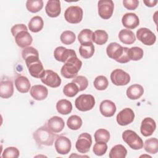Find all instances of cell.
<instances>
[{"label":"cell","mask_w":158,"mask_h":158,"mask_svg":"<svg viewBox=\"0 0 158 158\" xmlns=\"http://www.w3.org/2000/svg\"><path fill=\"white\" fill-rule=\"evenodd\" d=\"M22 56L25 62L30 74L33 77L41 78L44 75L45 70L40 60L38 51L33 47L28 46L22 50Z\"/></svg>","instance_id":"obj_1"},{"label":"cell","mask_w":158,"mask_h":158,"mask_svg":"<svg viewBox=\"0 0 158 158\" xmlns=\"http://www.w3.org/2000/svg\"><path fill=\"white\" fill-rule=\"evenodd\" d=\"M10 31L15 38L16 44L20 48H25L31 44L33 38L28 31V28L23 23L16 24L11 28Z\"/></svg>","instance_id":"obj_2"},{"label":"cell","mask_w":158,"mask_h":158,"mask_svg":"<svg viewBox=\"0 0 158 158\" xmlns=\"http://www.w3.org/2000/svg\"><path fill=\"white\" fill-rule=\"evenodd\" d=\"M128 48L123 47L117 43H110L106 48V53L109 57L117 62L125 64L130 61L128 56Z\"/></svg>","instance_id":"obj_3"},{"label":"cell","mask_w":158,"mask_h":158,"mask_svg":"<svg viewBox=\"0 0 158 158\" xmlns=\"http://www.w3.org/2000/svg\"><path fill=\"white\" fill-rule=\"evenodd\" d=\"M33 139L40 146H52L55 139L57 137L46 125L38 128L33 133Z\"/></svg>","instance_id":"obj_4"},{"label":"cell","mask_w":158,"mask_h":158,"mask_svg":"<svg viewBox=\"0 0 158 158\" xmlns=\"http://www.w3.org/2000/svg\"><path fill=\"white\" fill-rule=\"evenodd\" d=\"M82 62L77 56L72 57L64 63L61 68L60 73L64 78H73L77 77Z\"/></svg>","instance_id":"obj_5"},{"label":"cell","mask_w":158,"mask_h":158,"mask_svg":"<svg viewBox=\"0 0 158 158\" xmlns=\"http://www.w3.org/2000/svg\"><path fill=\"white\" fill-rule=\"evenodd\" d=\"M123 140L133 149L138 150L143 147V141L137 133L131 130H127L122 133Z\"/></svg>","instance_id":"obj_6"},{"label":"cell","mask_w":158,"mask_h":158,"mask_svg":"<svg viewBox=\"0 0 158 158\" xmlns=\"http://www.w3.org/2000/svg\"><path fill=\"white\" fill-rule=\"evenodd\" d=\"M76 108L82 112L91 110L95 105V99L91 94H83L80 95L75 101Z\"/></svg>","instance_id":"obj_7"},{"label":"cell","mask_w":158,"mask_h":158,"mask_svg":"<svg viewBox=\"0 0 158 158\" xmlns=\"http://www.w3.org/2000/svg\"><path fill=\"white\" fill-rule=\"evenodd\" d=\"M83 9L77 6H72L67 8L64 12L65 20L70 23H78L83 19Z\"/></svg>","instance_id":"obj_8"},{"label":"cell","mask_w":158,"mask_h":158,"mask_svg":"<svg viewBox=\"0 0 158 158\" xmlns=\"http://www.w3.org/2000/svg\"><path fill=\"white\" fill-rule=\"evenodd\" d=\"M114 4L112 0H100L98 3L99 15L103 19H110L114 12Z\"/></svg>","instance_id":"obj_9"},{"label":"cell","mask_w":158,"mask_h":158,"mask_svg":"<svg viewBox=\"0 0 158 158\" xmlns=\"http://www.w3.org/2000/svg\"><path fill=\"white\" fill-rule=\"evenodd\" d=\"M110 80L116 86L127 85L130 81V75L120 69L114 70L110 73Z\"/></svg>","instance_id":"obj_10"},{"label":"cell","mask_w":158,"mask_h":158,"mask_svg":"<svg viewBox=\"0 0 158 158\" xmlns=\"http://www.w3.org/2000/svg\"><path fill=\"white\" fill-rule=\"evenodd\" d=\"M92 144V138L90 134L88 133H83L79 135L75 143L77 150L81 154L88 152Z\"/></svg>","instance_id":"obj_11"},{"label":"cell","mask_w":158,"mask_h":158,"mask_svg":"<svg viewBox=\"0 0 158 158\" xmlns=\"http://www.w3.org/2000/svg\"><path fill=\"white\" fill-rule=\"evenodd\" d=\"M136 37L139 41L146 46H152L156 41L155 34L147 28H139L136 31Z\"/></svg>","instance_id":"obj_12"},{"label":"cell","mask_w":158,"mask_h":158,"mask_svg":"<svg viewBox=\"0 0 158 158\" xmlns=\"http://www.w3.org/2000/svg\"><path fill=\"white\" fill-rule=\"evenodd\" d=\"M41 80L43 83L51 88H57L61 84V79L59 75L51 70H45Z\"/></svg>","instance_id":"obj_13"},{"label":"cell","mask_w":158,"mask_h":158,"mask_svg":"<svg viewBox=\"0 0 158 158\" xmlns=\"http://www.w3.org/2000/svg\"><path fill=\"white\" fill-rule=\"evenodd\" d=\"M54 146L57 153L65 155L71 150L72 144L69 138L65 136H57L54 143Z\"/></svg>","instance_id":"obj_14"},{"label":"cell","mask_w":158,"mask_h":158,"mask_svg":"<svg viewBox=\"0 0 158 158\" xmlns=\"http://www.w3.org/2000/svg\"><path fill=\"white\" fill-rule=\"evenodd\" d=\"M135 118L133 110L128 107L125 108L118 112L116 117V120L118 125L125 126L132 123Z\"/></svg>","instance_id":"obj_15"},{"label":"cell","mask_w":158,"mask_h":158,"mask_svg":"<svg viewBox=\"0 0 158 158\" xmlns=\"http://www.w3.org/2000/svg\"><path fill=\"white\" fill-rule=\"evenodd\" d=\"M77 56L74 50L67 49L63 46L57 47L54 51V57L57 61L65 63L72 57Z\"/></svg>","instance_id":"obj_16"},{"label":"cell","mask_w":158,"mask_h":158,"mask_svg":"<svg viewBox=\"0 0 158 158\" xmlns=\"http://www.w3.org/2000/svg\"><path fill=\"white\" fill-rule=\"evenodd\" d=\"M156 128V123L154 120L151 117L144 118L141 124L140 131L144 136H149L153 134Z\"/></svg>","instance_id":"obj_17"},{"label":"cell","mask_w":158,"mask_h":158,"mask_svg":"<svg viewBox=\"0 0 158 158\" xmlns=\"http://www.w3.org/2000/svg\"><path fill=\"white\" fill-rule=\"evenodd\" d=\"M46 14L52 18L58 17L61 12L60 1L58 0H49L46 5Z\"/></svg>","instance_id":"obj_18"},{"label":"cell","mask_w":158,"mask_h":158,"mask_svg":"<svg viewBox=\"0 0 158 158\" xmlns=\"http://www.w3.org/2000/svg\"><path fill=\"white\" fill-rule=\"evenodd\" d=\"M31 97L36 101L45 99L48 95V88L42 85H36L33 86L30 90Z\"/></svg>","instance_id":"obj_19"},{"label":"cell","mask_w":158,"mask_h":158,"mask_svg":"<svg viewBox=\"0 0 158 158\" xmlns=\"http://www.w3.org/2000/svg\"><path fill=\"white\" fill-rule=\"evenodd\" d=\"M123 25L127 29H134L139 24V20L135 13H126L122 18Z\"/></svg>","instance_id":"obj_20"},{"label":"cell","mask_w":158,"mask_h":158,"mask_svg":"<svg viewBox=\"0 0 158 158\" xmlns=\"http://www.w3.org/2000/svg\"><path fill=\"white\" fill-rule=\"evenodd\" d=\"M116 106L115 103L110 100L102 101L99 106L101 114L106 117H112L116 112Z\"/></svg>","instance_id":"obj_21"},{"label":"cell","mask_w":158,"mask_h":158,"mask_svg":"<svg viewBox=\"0 0 158 158\" xmlns=\"http://www.w3.org/2000/svg\"><path fill=\"white\" fill-rule=\"evenodd\" d=\"M46 126L53 133H57L60 132L64 129L65 123L61 117L59 116H53L48 120Z\"/></svg>","instance_id":"obj_22"},{"label":"cell","mask_w":158,"mask_h":158,"mask_svg":"<svg viewBox=\"0 0 158 158\" xmlns=\"http://www.w3.org/2000/svg\"><path fill=\"white\" fill-rule=\"evenodd\" d=\"M14 94V85L11 80H2L0 83V96L2 98L7 99Z\"/></svg>","instance_id":"obj_23"},{"label":"cell","mask_w":158,"mask_h":158,"mask_svg":"<svg viewBox=\"0 0 158 158\" xmlns=\"http://www.w3.org/2000/svg\"><path fill=\"white\" fill-rule=\"evenodd\" d=\"M144 93L143 87L138 84H133L130 86L126 91L127 96L131 100H136L140 98Z\"/></svg>","instance_id":"obj_24"},{"label":"cell","mask_w":158,"mask_h":158,"mask_svg":"<svg viewBox=\"0 0 158 158\" xmlns=\"http://www.w3.org/2000/svg\"><path fill=\"white\" fill-rule=\"evenodd\" d=\"M15 86L19 92L27 93L30 89V82L27 77L20 75L15 78Z\"/></svg>","instance_id":"obj_25"},{"label":"cell","mask_w":158,"mask_h":158,"mask_svg":"<svg viewBox=\"0 0 158 158\" xmlns=\"http://www.w3.org/2000/svg\"><path fill=\"white\" fill-rule=\"evenodd\" d=\"M120 41L125 44H131L136 41V36L134 33L128 29L121 30L118 33Z\"/></svg>","instance_id":"obj_26"},{"label":"cell","mask_w":158,"mask_h":158,"mask_svg":"<svg viewBox=\"0 0 158 158\" xmlns=\"http://www.w3.org/2000/svg\"><path fill=\"white\" fill-rule=\"evenodd\" d=\"M44 26V22L40 16L36 15L31 19L28 22V28L33 33H37L40 31Z\"/></svg>","instance_id":"obj_27"},{"label":"cell","mask_w":158,"mask_h":158,"mask_svg":"<svg viewBox=\"0 0 158 158\" xmlns=\"http://www.w3.org/2000/svg\"><path fill=\"white\" fill-rule=\"evenodd\" d=\"M56 109L59 114L67 115L72 112V102L67 99H60L56 104Z\"/></svg>","instance_id":"obj_28"},{"label":"cell","mask_w":158,"mask_h":158,"mask_svg":"<svg viewBox=\"0 0 158 158\" xmlns=\"http://www.w3.org/2000/svg\"><path fill=\"white\" fill-rule=\"evenodd\" d=\"M80 56L84 59L91 57L94 52V46L93 43H88L81 44L79 48Z\"/></svg>","instance_id":"obj_29"},{"label":"cell","mask_w":158,"mask_h":158,"mask_svg":"<svg viewBox=\"0 0 158 158\" xmlns=\"http://www.w3.org/2000/svg\"><path fill=\"white\" fill-rule=\"evenodd\" d=\"M127 154V150L122 144H117L112 148L109 152L110 158H125Z\"/></svg>","instance_id":"obj_30"},{"label":"cell","mask_w":158,"mask_h":158,"mask_svg":"<svg viewBox=\"0 0 158 158\" xmlns=\"http://www.w3.org/2000/svg\"><path fill=\"white\" fill-rule=\"evenodd\" d=\"M107 40L108 35L104 30H97L93 34L92 40L98 45L104 44L107 41Z\"/></svg>","instance_id":"obj_31"},{"label":"cell","mask_w":158,"mask_h":158,"mask_svg":"<svg viewBox=\"0 0 158 158\" xmlns=\"http://www.w3.org/2000/svg\"><path fill=\"white\" fill-rule=\"evenodd\" d=\"M144 150L149 154H154L158 151V140L156 138H151L146 139L144 144Z\"/></svg>","instance_id":"obj_32"},{"label":"cell","mask_w":158,"mask_h":158,"mask_svg":"<svg viewBox=\"0 0 158 158\" xmlns=\"http://www.w3.org/2000/svg\"><path fill=\"white\" fill-rule=\"evenodd\" d=\"M26 7L31 13L38 12L43 7V1L42 0H28L26 2Z\"/></svg>","instance_id":"obj_33"},{"label":"cell","mask_w":158,"mask_h":158,"mask_svg":"<svg viewBox=\"0 0 158 158\" xmlns=\"http://www.w3.org/2000/svg\"><path fill=\"white\" fill-rule=\"evenodd\" d=\"M144 52L142 48L137 46L128 48V56L129 59L131 60H139L143 57Z\"/></svg>","instance_id":"obj_34"},{"label":"cell","mask_w":158,"mask_h":158,"mask_svg":"<svg viewBox=\"0 0 158 158\" xmlns=\"http://www.w3.org/2000/svg\"><path fill=\"white\" fill-rule=\"evenodd\" d=\"M67 125L70 130H77L80 129L82 125V120L80 117L73 115L67 119Z\"/></svg>","instance_id":"obj_35"},{"label":"cell","mask_w":158,"mask_h":158,"mask_svg":"<svg viewBox=\"0 0 158 158\" xmlns=\"http://www.w3.org/2000/svg\"><path fill=\"white\" fill-rule=\"evenodd\" d=\"M93 32L88 28L82 30L78 35V41L81 44L92 43V37H93Z\"/></svg>","instance_id":"obj_36"},{"label":"cell","mask_w":158,"mask_h":158,"mask_svg":"<svg viewBox=\"0 0 158 158\" xmlns=\"http://www.w3.org/2000/svg\"><path fill=\"white\" fill-rule=\"evenodd\" d=\"M94 136L96 142L107 143L110 139V133L106 129L100 128L96 131Z\"/></svg>","instance_id":"obj_37"},{"label":"cell","mask_w":158,"mask_h":158,"mask_svg":"<svg viewBox=\"0 0 158 158\" xmlns=\"http://www.w3.org/2000/svg\"><path fill=\"white\" fill-rule=\"evenodd\" d=\"M93 85L94 88L99 91L105 90L108 85H109V81L107 78L103 75H99L96 77V78L94 80Z\"/></svg>","instance_id":"obj_38"},{"label":"cell","mask_w":158,"mask_h":158,"mask_svg":"<svg viewBox=\"0 0 158 158\" xmlns=\"http://www.w3.org/2000/svg\"><path fill=\"white\" fill-rule=\"evenodd\" d=\"M61 42L66 45L72 44L76 40V36L75 33L70 30H66L62 33L60 36Z\"/></svg>","instance_id":"obj_39"},{"label":"cell","mask_w":158,"mask_h":158,"mask_svg":"<svg viewBox=\"0 0 158 158\" xmlns=\"http://www.w3.org/2000/svg\"><path fill=\"white\" fill-rule=\"evenodd\" d=\"M79 92V89L76 84L73 82L65 85L63 88L64 94L69 98L75 96Z\"/></svg>","instance_id":"obj_40"},{"label":"cell","mask_w":158,"mask_h":158,"mask_svg":"<svg viewBox=\"0 0 158 158\" xmlns=\"http://www.w3.org/2000/svg\"><path fill=\"white\" fill-rule=\"evenodd\" d=\"M72 82L76 84L79 89V91H83L86 89L88 85V80L84 76H77L72 80Z\"/></svg>","instance_id":"obj_41"},{"label":"cell","mask_w":158,"mask_h":158,"mask_svg":"<svg viewBox=\"0 0 158 158\" xmlns=\"http://www.w3.org/2000/svg\"><path fill=\"white\" fill-rule=\"evenodd\" d=\"M20 154L19 149L13 146L6 148L2 153L1 157L3 158H17Z\"/></svg>","instance_id":"obj_42"},{"label":"cell","mask_w":158,"mask_h":158,"mask_svg":"<svg viewBox=\"0 0 158 158\" xmlns=\"http://www.w3.org/2000/svg\"><path fill=\"white\" fill-rule=\"evenodd\" d=\"M107 150V145L106 143L96 142L93 146V152L98 156H101L106 154Z\"/></svg>","instance_id":"obj_43"},{"label":"cell","mask_w":158,"mask_h":158,"mask_svg":"<svg viewBox=\"0 0 158 158\" xmlns=\"http://www.w3.org/2000/svg\"><path fill=\"white\" fill-rule=\"evenodd\" d=\"M123 4L126 9L132 10L138 7L139 1L138 0H124L123 1Z\"/></svg>","instance_id":"obj_44"},{"label":"cell","mask_w":158,"mask_h":158,"mask_svg":"<svg viewBox=\"0 0 158 158\" xmlns=\"http://www.w3.org/2000/svg\"><path fill=\"white\" fill-rule=\"evenodd\" d=\"M143 2L144 3V4L149 7H152L155 6L157 3V1H153V0H147V1H143Z\"/></svg>","instance_id":"obj_45"},{"label":"cell","mask_w":158,"mask_h":158,"mask_svg":"<svg viewBox=\"0 0 158 158\" xmlns=\"http://www.w3.org/2000/svg\"><path fill=\"white\" fill-rule=\"evenodd\" d=\"M150 157V158H151V156H148V155H142V156H140V157Z\"/></svg>","instance_id":"obj_46"}]
</instances>
